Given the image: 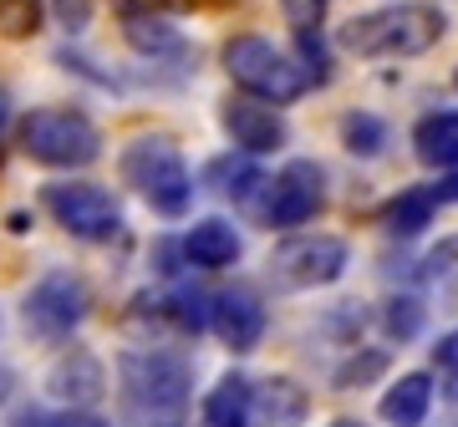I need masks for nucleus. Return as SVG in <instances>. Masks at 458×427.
I'll return each instance as SVG.
<instances>
[{"label": "nucleus", "mask_w": 458, "mask_h": 427, "mask_svg": "<svg viewBox=\"0 0 458 427\" xmlns=\"http://www.w3.org/2000/svg\"><path fill=\"white\" fill-rule=\"evenodd\" d=\"M448 31V16L428 0H397V5H377V11H361L336 31L342 51L361 56V62H412L433 51Z\"/></svg>", "instance_id": "nucleus-1"}, {"label": "nucleus", "mask_w": 458, "mask_h": 427, "mask_svg": "<svg viewBox=\"0 0 458 427\" xmlns=\"http://www.w3.org/2000/svg\"><path fill=\"white\" fill-rule=\"evenodd\" d=\"M117 168H123V183H132L153 214H164V219L189 214V204H194V179H189L183 153L168 138H132L128 148H123V163Z\"/></svg>", "instance_id": "nucleus-2"}, {"label": "nucleus", "mask_w": 458, "mask_h": 427, "mask_svg": "<svg viewBox=\"0 0 458 427\" xmlns=\"http://www.w3.org/2000/svg\"><path fill=\"white\" fill-rule=\"evenodd\" d=\"M21 153L41 168H87L102 158V132L77 107H36L21 122Z\"/></svg>", "instance_id": "nucleus-3"}, {"label": "nucleus", "mask_w": 458, "mask_h": 427, "mask_svg": "<svg viewBox=\"0 0 458 427\" xmlns=\"http://www.w3.org/2000/svg\"><path fill=\"white\" fill-rule=\"evenodd\" d=\"M225 71L245 97L276 102V107L295 102L306 87H311L306 66L295 62V56H285V51H276L265 36H234V41L225 46Z\"/></svg>", "instance_id": "nucleus-4"}, {"label": "nucleus", "mask_w": 458, "mask_h": 427, "mask_svg": "<svg viewBox=\"0 0 458 427\" xmlns=\"http://www.w3.org/2000/svg\"><path fill=\"white\" fill-rule=\"evenodd\" d=\"M117 381H123L128 412H138V417H174V412H183L189 387H194L189 362L174 351H128L117 362Z\"/></svg>", "instance_id": "nucleus-5"}, {"label": "nucleus", "mask_w": 458, "mask_h": 427, "mask_svg": "<svg viewBox=\"0 0 458 427\" xmlns=\"http://www.w3.org/2000/svg\"><path fill=\"white\" fill-rule=\"evenodd\" d=\"M41 204H47V214L66 234H77L87 245H102V239H113L123 230V209H117V198L102 183H72V179L47 183L41 188Z\"/></svg>", "instance_id": "nucleus-6"}, {"label": "nucleus", "mask_w": 458, "mask_h": 427, "mask_svg": "<svg viewBox=\"0 0 458 427\" xmlns=\"http://www.w3.org/2000/svg\"><path fill=\"white\" fill-rule=\"evenodd\" d=\"M346 260H352V249H346V239H336V234H295V239L276 245L270 275H276L285 290H316V285L342 280Z\"/></svg>", "instance_id": "nucleus-7"}, {"label": "nucleus", "mask_w": 458, "mask_h": 427, "mask_svg": "<svg viewBox=\"0 0 458 427\" xmlns=\"http://www.w3.org/2000/svg\"><path fill=\"white\" fill-rule=\"evenodd\" d=\"M21 315H26V331L47 336V341H62V336H72V331L82 326L87 285L77 275H66V270H51V275H41L31 290H26Z\"/></svg>", "instance_id": "nucleus-8"}, {"label": "nucleus", "mask_w": 458, "mask_h": 427, "mask_svg": "<svg viewBox=\"0 0 458 427\" xmlns=\"http://www.w3.org/2000/svg\"><path fill=\"white\" fill-rule=\"evenodd\" d=\"M327 204V173L311 163V158H295L276 173L270 183V204H265V224H276V230H295V224H306L316 219Z\"/></svg>", "instance_id": "nucleus-9"}, {"label": "nucleus", "mask_w": 458, "mask_h": 427, "mask_svg": "<svg viewBox=\"0 0 458 427\" xmlns=\"http://www.w3.org/2000/svg\"><path fill=\"white\" fill-rule=\"evenodd\" d=\"M219 128H225L229 143L240 153H250V158L285 148V138H291L280 107L276 102H260V97H229L225 107H219Z\"/></svg>", "instance_id": "nucleus-10"}, {"label": "nucleus", "mask_w": 458, "mask_h": 427, "mask_svg": "<svg viewBox=\"0 0 458 427\" xmlns=\"http://www.w3.org/2000/svg\"><path fill=\"white\" fill-rule=\"evenodd\" d=\"M209 326L219 331V341H225L229 351H250V346L265 336V306H260V296L245 290V285L219 290V296L209 300Z\"/></svg>", "instance_id": "nucleus-11"}, {"label": "nucleus", "mask_w": 458, "mask_h": 427, "mask_svg": "<svg viewBox=\"0 0 458 427\" xmlns=\"http://www.w3.org/2000/svg\"><path fill=\"white\" fill-rule=\"evenodd\" d=\"M47 392L72 402V407H92L102 392H107V372L92 351H66L56 356V366L47 372Z\"/></svg>", "instance_id": "nucleus-12"}, {"label": "nucleus", "mask_w": 458, "mask_h": 427, "mask_svg": "<svg viewBox=\"0 0 458 427\" xmlns=\"http://www.w3.org/2000/svg\"><path fill=\"white\" fill-rule=\"evenodd\" d=\"M306 412H311V397H306V387L291 381V377H270L265 387H255V397H250V423L255 427H301Z\"/></svg>", "instance_id": "nucleus-13"}, {"label": "nucleus", "mask_w": 458, "mask_h": 427, "mask_svg": "<svg viewBox=\"0 0 458 427\" xmlns=\"http://www.w3.org/2000/svg\"><path fill=\"white\" fill-rule=\"evenodd\" d=\"M412 153H418V163H428V168H458V113L454 107H438V113L418 117V128H412Z\"/></svg>", "instance_id": "nucleus-14"}, {"label": "nucleus", "mask_w": 458, "mask_h": 427, "mask_svg": "<svg viewBox=\"0 0 458 427\" xmlns=\"http://www.w3.org/2000/svg\"><path fill=\"white\" fill-rule=\"evenodd\" d=\"M183 255L204 270H225V264L240 260V234L225 219H199L194 230L183 234Z\"/></svg>", "instance_id": "nucleus-15"}, {"label": "nucleus", "mask_w": 458, "mask_h": 427, "mask_svg": "<svg viewBox=\"0 0 458 427\" xmlns=\"http://www.w3.org/2000/svg\"><path fill=\"white\" fill-rule=\"evenodd\" d=\"M433 407V377L428 372H408V377H397L382 397V417L397 427H418Z\"/></svg>", "instance_id": "nucleus-16"}, {"label": "nucleus", "mask_w": 458, "mask_h": 427, "mask_svg": "<svg viewBox=\"0 0 458 427\" xmlns=\"http://www.w3.org/2000/svg\"><path fill=\"white\" fill-rule=\"evenodd\" d=\"M250 387L240 372H229V377L214 381V392L204 397V427H250Z\"/></svg>", "instance_id": "nucleus-17"}, {"label": "nucleus", "mask_w": 458, "mask_h": 427, "mask_svg": "<svg viewBox=\"0 0 458 427\" xmlns=\"http://www.w3.org/2000/svg\"><path fill=\"white\" fill-rule=\"evenodd\" d=\"M433 209H438V194H433V188H408V194H397L393 204H387L382 224L408 239V234H423V230H428Z\"/></svg>", "instance_id": "nucleus-18"}, {"label": "nucleus", "mask_w": 458, "mask_h": 427, "mask_svg": "<svg viewBox=\"0 0 458 427\" xmlns=\"http://www.w3.org/2000/svg\"><path fill=\"white\" fill-rule=\"evenodd\" d=\"M342 143L357 158H377V153L387 148V122L377 113H346L342 117Z\"/></svg>", "instance_id": "nucleus-19"}, {"label": "nucleus", "mask_w": 458, "mask_h": 427, "mask_svg": "<svg viewBox=\"0 0 458 427\" xmlns=\"http://www.w3.org/2000/svg\"><path fill=\"white\" fill-rule=\"evenodd\" d=\"M423 270H428V285H433L448 306H458V234H448V239L433 245Z\"/></svg>", "instance_id": "nucleus-20"}, {"label": "nucleus", "mask_w": 458, "mask_h": 427, "mask_svg": "<svg viewBox=\"0 0 458 427\" xmlns=\"http://www.w3.org/2000/svg\"><path fill=\"white\" fill-rule=\"evenodd\" d=\"M41 16H47V0H0V36L26 41L41 31Z\"/></svg>", "instance_id": "nucleus-21"}, {"label": "nucleus", "mask_w": 458, "mask_h": 427, "mask_svg": "<svg viewBox=\"0 0 458 427\" xmlns=\"http://www.w3.org/2000/svg\"><path fill=\"white\" fill-rule=\"evenodd\" d=\"M128 41L138 51H179V36L168 21H153V16H132L128 21Z\"/></svg>", "instance_id": "nucleus-22"}, {"label": "nucleus", "mask_w": 458, "mask_h": 427, "mask_svg": "<svg viewBox=\"0 0 458 427\" xmlns=\"http://www.w3.org/2000/svg\"><path fill=\"white\" fill-rule=\"evenodd\" d=\"M295 46H301V56H295V62L306 66V77H311V82H327V77H331V56H327L321 31H295Z\"/></svg>", "instance_id": "nucleus-23"}, {"label": "nucleus", "mask_w": 458, "mask_h": 427, "mask_svg": "<svg viewBox=\"0 0 458 427\" xmlns=\"http://www.w3.org/2000/svg\"><path fill=\"white\" fill-rule=\"evenodd\" d=\"M16 427H107L98 417V412H87V407H72V412H21L16 417Z\"/></svg>", "instance_id": "nucleus-24"}, {"label": "nucleus", "mask_w": 458, "mask_h": 427, "mask_svg": "<svg viewBox=\"0 0 458 427\" xmlns=\"http://www.w3.org/2000/svg\"><path fill=\"white\" fill-rule=\"evenodd\" d=\"M168 311H174V321H179V331H194V336H199V331L209 326V300L199 296V290H179Z\"/></svg>", "instance_id": "nucleus-25"}, {"label": "nucleus", "mask_w": 458, "mask_h": 427, "mask_svg": "<svg viewBox=\"0 0 458 427\" xmlns=\"http://www.w3.org/2000/svg\"><path fill=\"white\" fill-rule=\"evenodd\" d=\"M280 16L291 31H321L327 21V0H280Z\"/></svg>", "instance_id": "nucleus-26"}, {"label": "nucleus", "mask_w": 458, "mask_h": 427, "mask_svg": "<svg viewBox=\"0 0 458 427\" xmlns=\"http://www.w3.org/2000/svg\"><path fill=\"white\" fill-rule=\"evenodd\" d=\"M423 331V306L418 300H393L387 306V336H397V341H408V336H418Z\"/></svg>", "instance_id": "nucleus-27"}, {"label": "nucleus", "mask_w": 458, "mask_h": 427, "mask_svg": "<svg viewBox=\"0 0 458 427\" xmlns=\"http://www.w3.org/2000/svg\"><path fill=\"white\" fill-rule=\"evenodd\" d=\"M382 351H361V362H346L342 372H336V387H352V381H367V377H377L382 372Z\"/></svg>", "instance_id": "nucleus-28"}, {"label": "nucleus", "mask_w": 458, "mask_h": 427, "mask_svg": "<svg viewBox=\"0 0 458 427\" xmlns=\"http://www.w3.org/2000/svg\"><path fill=\"white\" fill-rule=\"evenodd\" d=\"M51 11L62 21L66 31H87V21H92V0H51Z\"/></svg>", "instance_id": "nucleus-29"}, {"label": "nucleus", "mask_w": 458, "mask_h": 427, "mask_svg": "<svg viewBox=\"0 0 458 427\" xmlns=\"http://www.w3.org/2000/svg\"><path fill=\"white\" fill-rule=\"evenodd\" d=\"M11 128H16V102H11L5 87H0V153H5V143H11Z\"/></svg>", "instance_id": "nucleus-30"}, {"label": "nucleus", "mask_w": 458, "mask_h": 427, "mask_svg": "<svg viewBox=\"0 0 458 427\" xmlns=\"http://www.w3.org/2000/svg\"><path fill=\"white\" fill-rule=\"evenodd\" d=\"M433 356H438V366H443V372H454V377H458V331H448V336H443Z\"/></svg>", "instance_id": "nucleus-31"}, {"label": "nucleus", "mask_w": 458, "mask_h": 427, "mask_svg": "<svg viewBox=\"0 0 458 427\" xmlns=\"http://www.w3.org/2000/svg\"><path fill=\"white\" fill-rule=\"evenodd\" d=\"M433 194H438V204H458V173H454V179H448V183H438Z\"/></svg>", "instance_id": "nucleus-32"}, {"label": "nucleus", "mask_w": 458, "mask_h": 427, "mask_svg": "<svg viewBox=\"0 0 458 427\" xmlns=\"http://www.w3.org/2000/svg\"><path fill=\"white\" fill-rule=\"evenodd\" d=\"M11 392H16V372H11V366H0V402H5Z\"/></svg>", "instance_id": "nucleus-33"}, {"label": "nucleus", "mask_w": 458, "mask_h": 427, "mask_svg": "<svg viewBox=\"0 0 458 427\" xmlns=\"http://www.w3.org/2000/svg\"><path fill=\"white\" fill-rule=\"evenodd\" d=\"M331 427H361V423H331Z\"/></svg>", "instance_id": "nucleus-34"}, {"label": "nucleus", "mask_w": 458, "mask_h": 427, "mask_svg": "<svg viewBox=\"0 0 458 427\" xmlns=\"http://www.w3.org/2000/svg\"><path fill=\"white\" fill-rule=\"evenodd\" d=\"M454 87H458V71H454Z\"/></svg>", "instance_id": "nucleus-35"}]
</instances>
